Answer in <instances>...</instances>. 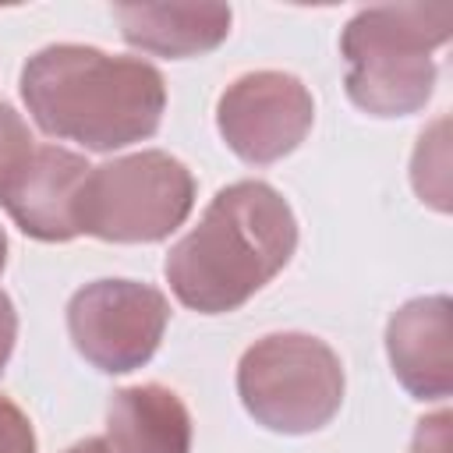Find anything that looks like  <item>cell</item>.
<instances>
[{
    "mask_svg": "<svg viewBox=\"0 0 453 453\" xmlns=\"http://www.w3.org/2000/svg\"><path fill=\"white\" fill-rule=\"evenodd\" d=\"M64 453H113V449H110V442H106V439H81V442L67 446Z\"/></svg>",
    "mask_w": 453,
    "mask_h": 453,
    "instance_id": "obj_17",
    "label": "cell"
},
{
    "mask_svg": "<svg viewBox=\"0 0 453 453\" xmlns=\"http://www.w3.org/2000/svg\"><path fill=\"white\" fill-rule=\"evenodd\" d=\"M21 99L50 138L113 152L159 131L166 81L142 57L57 42L32 53L21 67Z\"/></svg>",
    "mask_w": 453,
    "mask_h": 453,
    "instance_id": "obj_1",
    "label": "cell"
},
{
    "mask_svg": "<svg viewBox=\"0 0 453 453\" xmlns=\"http://www.w3.org/2000/svg\"><path fill=\"white\" fill-rule=\"evenodd\" d=\"M453 7L446 4H389L357 11L343 35L347 96L372 117L418 113L435 88V46L449 39Z\"/></svg>",
    "mask_w": 453,
    "mask_h": 453,
    "instance_id": "obj_3",
    "label": "cell"
},
{
    "mask_svg": "<svg viewBox=\"0 0 453 453\" xmlns=\"http://www.w3.org/2000/svg\"><path fill=\"white\" fill-rule=\"evenodd\" d=\"M411 180L414 191L421 195V202H428L432 209L446 212L449 209V149H446V117L432 124V131H425L418 138L414 159H411Z\"/></svg>",
    "mask_w": 453,
    "mask_h": 453,
    "instance_id": "obj_12",
    "label": "cell"
},
{
    "mask_svg": "<svg viewBox=\"0 0 453 453\" xmlns=\"http://www.w3.org/2000/svg\"><path fill=\"white\" fill-rule=\"evenodd\" d=\"M237 396L269 432H319L343 403L340 354L311 333H269L241 354Z\"/></svg>",
    "mask_w": 453,
    "mask_h": 453,
    "instance_id": "obj_4",
    "label": "cell"
},
{
    "mask_svg": "<svg viewBox=\"0 0 453 453\" xmlns=\"http://www.w3.org/2000/svg\"><path fill=\"white\" fill-rule=\"evenodd\" d=\"M113 18L127 46L152 57H202L230 35L226 4H117Z\"/></svg>",
    "mask_w": 453,
    "mask_h": 453,
    "instance_id": "obj_10",
    "label": "cell"
},
{
    "mask_svg": "<svg viewBox=\"0 0 453 453\" xmlns=\"http://www.w3.org/2000/svg\"><path fill=\"white\" fill-rule=\"evenodd\" d=\"M106 435L113 453H191V414L170 386H124L110 396Z\"/></svg>",
    "mask_w": 453,
    "mask_h": 453,
    "instance_id": "obj_11",
    "label": "cell"
},
{
    "mask_svg": "<svg viewBox=\"0 0 453 453\" xmlns=\"http://www.w3.org/2000/svg\"><path fill=\"white\" fill-rule=\"evenodd\" d=\"M32 152H35V138H32L28 124L21 120V113L14 106L0 103V195L11 188V180L28 163Z\"/></svg>",
    "mask_w": 453,
    "mask_h": 453,
    "instance_id": "obj_13",
    "label": "cell"
},
{
    "mask_svg": "<svg viewBox=\"0 0 453 453\" xmlns=\"http://www.w3.org/2000/svg\"><path fill=\"white\" fill-rule=\"evenodd\" d=\"M85 156L60 145H35L28 163L18 170L0 205L14 226L35 241H74L78 230V195L88 177Z\"/></svg>",
    "mask_w": 453,
    "mask_h": 453,
    "instance_id": "obj_8",
    "label": "cell"
},
{
    "mask_svg": "<svg viewBox=\"0 0 453 453\" xmlns=\"http://www.w3.org/2000/svg\"><path fill=\"white\" fill-rule=\"evenodd\" d=\"M170 322L166 294L138 280H96L67 301V333L74 350L106 375L142 368Z\"/></svg>",
    "mask_w": 453,
    "mask_h": 453,
    "instance_id": "obj_6",
    "label": "cell"
},
{
    "mask_svg": "<svg viewBox=\"0 0 453 453\" xmlns=\"http://www.w3.org/2000/svg\"><path fill=\"white\" fill-rule=\"evenodd\" d=\"M449 411H439L432 418H421L411 439V453H453V439H449Z\"/></svg>",
    "mask_w": 453,
    "mask_h": 453,
    "instance_id": "obj_15",
    "label": "cell"
},
{
    "mask_svg": "<svg viewBox=\"0 0 453 453\" xmlns=\"http://www.w3.org/2000/svg\"><path fill=\"white\" fill-rule=\"evenodd\" d=\"M14 340H18V311H14L11 297L0 290V372L7 368V361L14 354Z\"/></svg>",
    "mask_w": 453,
    "mask_h": 453,
    "instance_id": "obj_16",
    "label": "cell"
},
{
    "mask_svg": "<svg viewBox=\"0 0 453 453\" xmlns=\"http://www.w3.org/2000/svg\"><path fill=\"white\" fill-rule=\"evenodd\" d=\"M297 248V219L265 180H237L216 191L195 230L166 255L173 297L202 315L237 311L255 297Z\"/></svg>",
    "mask_w": 453,
    "mask_h": 453,
    "instance_id": "obj_2",
    "label": "cell"
},
{
    "mask_svg": "<svg viewBox=\"0 0 453 453\" xmlns=\"http://www.w3.org/2000/svg\"><path fill=\"white\" fill-rule=\"evenodd\" d=\"M386 354L396 382L414 400H446L453 393L449 297L428 294L400 304L386 326Z\"/></svg>",
    "mask_w": 453,
    "mask_h": 453,
    "instance_id": "obj_9",
    "label": "cell"
},
{
    "mask_svg": "<svg viewBox=\"0 0 453 453\" xmlns=\"http://www.w3.org/2000/svg\"><path fill=\"white\" fill-rule=\"evenodd\" d=\"M0 453H35L32 421L7 396H0Z\"/></svg>",
    "mask_w": 453,
    "mask_h": 453,
    "instance_id": "obj_14",
    "label": "cell"
},
{
    "mask_svg": "<svg viewBox=\"0 0 453 453\" xmlns=\"http://www.w3.org/2000/svg\"><path fill=\"white\" fill-rule=\"evenodd\" d=\"M191 205V170L163 149H145L88 170L78 195V230L113 244H152L170 237Z\"/></svg>",
    "mask_w": 453,
    "mask_h": 453,
    "instance_id": "obj_5",
    "label": "cell"
},
{
    "mask_svg": "<svg viewBox=\"0 0 453 453\" xmlns=\"http://www.w3.org/2000/svg\"><path fill=\"white\" fill-rule=\"evenodd\" d=\"M4 262H7V237H4V230H0V273H4Z\"/></svg>",
    "mask_w": 453,
    "mask_h": 453,
    "instance_id": "obj_18",
    "label": "cell"
},
{
    "mask_svg": "<svg viewBox=\"0 0 453 453\" xmlns=\"http://www.w3.org/2000/svg\"><path fill=\"white\" fill-rule=\"evenodd\" d=\"M315 124L308 85L287 71H248L216 103V127L234 156L265 166L290 156Z\"/></svg>",
    "mask_w": 453,
    "mask_h": 453,
    "instance_id": "obj_7",
    "label": "cell"
}]
</instances>
